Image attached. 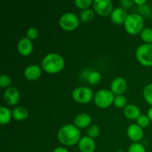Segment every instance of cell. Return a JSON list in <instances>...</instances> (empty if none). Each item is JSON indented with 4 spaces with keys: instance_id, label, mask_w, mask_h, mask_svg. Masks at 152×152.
<instances>
[{
    "instance_id": "e0dca14e",
    "label": "cell",
    "mask_w": 152,
    "mask_h": 152,
    "mask_svg": "<svg viewBox=\"0 0 152 152\" xmlns=\"http://www.w3.org/2000/svg\"><path fill=\"white\" fill-rule=\"evenodd\" d=\"M123 114L129 120H137L141 115V111L137 105L134 104H129L123 109Z\"/></svg>"
},
{
    "instance_id": "836d02e7",
    "label": "cell",
    "mask_w": 152,
    "mask_h": 152,
    "mask_svg": "<svg viewBox=\"0 0 152 152\" xmlns=\"http://www.w3.org/2000/svg\"><path fill=\"white\" fill-rule=\"evenodd\" d=\"M134 1L135 4H137V6L142 5V4H145L147 3V1L145 0H134Z\"/></svg>"
},
{
    "instance_id": "d590c367",
    "label": "cell",
    "mask_w": 152,
    "mask_h": 152,
    "mask_svg": "<svg viewBox=\"0 0 152 152\" xmlns=\"http://www.w3.org/2000/svg\"><path fill=\"white\" fill-rule=\"evenodd\" d=\"M116 152H126V151H123V150H118V151H117Z\"/></svg>"
},
{
    "instance_id": "8d00e7d4",
    "label": "cell",
    "mask_w": 152,
    "mask_h": 152,
    "mask_svg": "<svg viewBox=\"0 0 152 152\" xmlns=\"http://www.w3.org/2000/svg\"><path fill=\"white\" fill-rule=\"evenodd\" d=\"M151 20H152V11H151Z\"/></svg>"
},
{
    "instance_id": "8992f818",
    "label": "cell",
    "mask_w": 152,
    "mask_h": 152,
    "mask_svg": "<svg viewBox=\"0 0 152 152\" xmlns=\"http://www.w3.org/2000/svg\"><path fill=\"white\" fill-rule=\"evenodd\" d=\"M73 99L80 104L89 103L94 97L93 91L87 86H79L73 90L71 94Z\"/></svg>"
},
{
    "instance_id": "d6a6232c",
    "label": "cell",
    "mask_w": 152,
    "mask_h": 152,
    "mask_svg": "<svg viewBox=\"0 0 152 152\" xmlns=\"http://www.w3.org/2000/svg\"><path fill=\"white\" fill-rule=\"evenodd\" d=\"M53 152H69L67 148H65V147H62V146H59V147H56L53 149Z\"/></svg>"
},
{
    "instance_id": "5bb4252c",
    "label": "cell",
    "mask_w": 152,
    "mask_h": 152,
    "mask_svg": "<svg viewBox=\"0 0 152 152\" xmlns=\"http://www.w3.org/2000/svg\"><path fill=\"white\" fill-rule=\"evenodd\" d=\"M78 148L81 152H94L96 143L94 140L88 136H83L78 142Z\"/></svg>"
},
{
    "instance_id": "cb8c5ba5",
    "label": "cell",
    "mask_w": 152,
    "mask_h": 152,
    "mask_svg": "<svg viewBox=\"0 0 152 152\" xmlns=\"http://www.w3.org/2000/svg\"><path fill=\"white\" fill-rule=\"evenodd\" d=\"M113 104H114L116 108H123L124 109L127 106V99L123 95H116Z\"/></svg>"
},
{
    "instance_id": "e575fe53",
    "label": "cell",
    "mask_w": 152,
    "mask_h": 152,
    "mask_svg": "<svg viewBox=\"0 0 152 152\" xmlns=\"http://www.w3.org/2000/svg\"><path fill=\"white\" fill-rule=\"evenodd\" d=\"M147 116H148V117L149 118V120L152 122V106H151L148 108V111H147Z\"/></svg>"
},
{
    "instance_id": "3957f363",
    "label": "cell",
    "mask_w": 152,
    "mask_h": 152,
    "mask_svg": "<svg viewBox=\"0 0 152 152\" xmlns=\"http://www.w3.org/2000/svg\"><path fill=\"white\" fill-rule=\"evenodd\" d=\"M124 27L126 32L131 35L140 34L144 27V19L137 13H132L128 15L124 22Z\"/></svg>"
},
{
    "instance_id": "44dd1931",
    "label": "cell",
    "mask_w": 152,
    "mask_h": 152,
    "mask_svg": "<svg viewBox=\"0 0 152 152\" xmlns=\"http://www.w3.org/2000/svg\"><path fill=\"white\" fill-rule=\"evenodd\" d=\"M101 78H102V75L99 71H93L89 73L88 75L87 76V81L91 86H95L101 81Z\"/></svg>"
},
{
    "instance_id": "4dcf8cb0",
    "label": "cell",
    "mask_w": 152,
    "mask_h": 152,
    "mask_svg": "<svg viewBox=\"0 0 152 152\" xmlns=\"http://www.w3.org/2000/svg\"><path fill=\"white\" fill-rule=\"evenodd\" d=\"M26 36L27 38L31 39V41L36 39L39 36L38 30H37V28H36L35 27H31V28H28V31H27Z\"/></svg>"
},
{
    "instance_id": "4316f807",
    "label": "cell",
    "mask_w": 152,
    "mask_h": 152,
    "mask_svg": "<svg viewBox=\"0 0 152 152\" xmlns=\"http://www.w3.org/2000/svg\"><path fill=\"white\" fill-rule=\"evenodd\" d=\"M94 1L92 0H75L74 4L77 8L81 9L82 10L90 8L91 6L93 5Z\"/></svg>"
},
{
    "instance_id": "52a82bcc",
    "label": "cell",
    "mask_w": 152,
    "mask_h": 152,
    "mask_svg": "<svg viewBox=\"0 0 152 152\" xmlns=\"http://www.w3.org/2000/svg\"><path fill=\"white\" fill-rule=\"evenodd\" d=\"M59 26L65 31H72L80 25V18L72 12H66L62 14L59 19Z\"/></svg>"
},
{
    "instance_id": "7402d4cb",
    "label": "cell",
    "mask_w": 152,
    "mask_h": 152,
    "mask_svg": "<svg viewBox=\"0 0 152 152\" xmlns=\"http://www.w3.org/2000/svg\"><path fill=\"white\" fill-rule=\"evenodd\" d=\"M140 38L146 44H152V28H144L140 32Z\"/></svg>"
},
{
    "instance_id": "ac0fdd59",
    "label": "cell",
    "mask_w": 152,
    "mask_h": 152,
    "mask_svg": "<svg viewBox=\"0 0 152 152\" xmlns=\"http://www.w3.org/2000/svg\"><path fill=\"white\" fill-rule=\"evenodd\" d=\"M12 114H13V118L16 121H23L26 120L29 116V111L22 105H18L15 107L12 111Z\"/></svg>"
},
{
    "instance_id": "9c48e42d",
    "label": "cell",
    "mask_w": 152,
    "mask_h": 152,
    "mask_svg": "<svg viewBox=\"0 0 152 152\" xmlns=\"http://www.w3.org/2000/svg\"><path fill=\"white\" fill-rule=\"evenodd\" d=\"M20 98V94L16 88L10 86L5 89L3 93L4 101L9 105H15L18 103Z\"/></svg>"
},
{
    "instance_id": "484cf974",
    "label": "cell",
    "mask_w": 152,
    "mask_h": 152,
    "mask_svg": "<svg viewBox=\"0 0 152 152\" xmlns=\"http://www.w3.org/2000/svg\"><path fill=\"white\" fill-rule=\"evenodd\" d=\"M138 14L140 15L142 18H146L148 16H151L152 9L148 4H142V5L138 6L137 7Z\"/></svg>"
},
{
    "instance_id": "7c38bea8",
    "label": "cell",
    "mask_w": 152,
    "mask_h": 152,
    "mask_svg": "<svg viewBox=\"0 0 152 152\" xmlns=\"http://www.w3.org/2000/svg\"><path fill=\"white\" fill-rule=\"evenodd\" d=\"M127 136L129 139L134 142H138L143 138L144 132L142 128L138 126L137 124H132L128 127Z\"/></svg>"
},
{
    "instance_id": "7a4b0ae2",
    "label": "cell",
    "mask_w": 152,
    "mask_h": 152,
    "mask_svg": "<svg viewBox=\"0 0 152 152\" xmlns=\"http://www.w3.org/2000/svg\"><path fill=\"white\" fill-rule=\"evenodd\" d=\"M41 67L43 71L48 74H57L65 67V59L58 53H50L43 58Z\"/></svg>"
},
{
    "instance_id": "30bf717a",
    "label": "cell",
    "mask_w": 152,
    "mask_h": 152,
    "mask_svg": "<svg viewBox=\"0 0 152 152\" xmlns=\"http://www.w3.org/2000/svg\"><path fill=\"white\" fill-rule=\"evenodd\" d=\"M128 87L127 81L122 77H117L112 80L110 90L115 95H123Z\"/></svg>"
},
{
    "instance_id": "83f0119b",
    "label": "cell",
    "mask_w": 152,
    "mask_h": 152,
    "mask_svg": "<svg viewBox=\"0 0 152 152\" xmlns=\"http://www.w3.org/2000/svg\"><path fill=\"white\" fill-rule=\"evenodd\" d=\"M150 122L151 120L148 117L147 115H144V114H141L138 119L137 120V124L138 126H140L141 128L144 129V128H147L150 125Z\"/></svg>"
},
{
    "instance_id": "f546056e",
    "label": "cell",
    "mask_w": 152,
    "mask_h": 152,
    "mask_svg": "<svg viewBox=\"0 0 152 152\" xmlns=\"http://www.w3.org/2000/svg\"><path fill=\"white\" fill-rule=\"evenodd\" d=\"M12 80L9 76L6 75V74H1L0 77V86L2 88H6L10 87L11 85Z\"/></svg>"
},
{
    "instance_id": "ffe728a7",
    "label": "cell",
    "mask_w": 152,
    "mask_h": 152,
    "mask_svg": "<svg viewBox=\"0 0 152 152\" xmlns=\"http://www.w3.org/2000/svg\"><path fill=\"white\" fill-rule=\"evenodd\" d=\"M94 18V10L88 8L80 12V20L83 22H88L91 21Z\"/></svg>"
},
{
    "instance_id": "ba28073f",
    "label": "cell",
    "mask_w": 152,
    "mask_h": 152,
    "mask_svg": "<svg viewBox=\"0 0 152 152\" xmlns=\"http://www.w3.org/2000/svg\"><path fill=\"white\" fill-rule=\"evenodd\" d=\"M92 6L95 13L102 16L111 15L114 9V4L111 0H94Z\"/></svg>"
},
{
    "instance_id": "5b68a950",
    "label": "cell",
    "mask_w": 152,
    "mask_h": 152,
    "mask_svg": "<svg viewBox=\"0 0 152 152\" xmlns=\"http://www.w3.org/2000/svg\"><path fill=\"white\" fill-rule=\"evenodd\" d=\"M115 96L111 90L100 89L96 92L94 96L95 105L100 108H107L114 103Z\"/></svg>"
},
{
    "instance_id": "603a6c76",
    "label": "cell",
    "mask_w": 152,
    "mask_h": 152,
    "mask_svg": "<svg viewBox=\"0 0 152 152\" xmlns=\"http://www.w3.org/2000/svg\"><path fill=\"white\" fill-rule=\"evenodd\" d=\"M142 94L145 102L152 106V83H148L144 87Z\"/></svg>"
},
{
    "instance_id": "d6986e66",
    "label": "cell",
    "mask_w": 152,
    "mask_h": 152,
    "mask_svg": "<svg viewBox=\"0 0 152 152\" xmlns=\"http://www.w3.org/2000/svg\"><path fill=\"white\" fill-rule=\"evenodd\" d=\"M13 117L12 111L8 108L4 106H1L0 108V123L1 125H7L11 120Z\"/></svg>"
},
{
    "instance_id": "6da1fadb",
    "label": "cell",
    "mask_w": 152,
    "mask_h": 152,
    "mask_svg": "<svg viewBox=\"0 0 152 152\" xmlns=\"http://www.w3.org/2000/svg\"><path fill=\"white\" fill-rule=\"evenodd\" d=\"M81 137L80 129L71 123L64 125L57 132L58 140L65 146H72L78 144Z\"/></svg>"
},
{
    "instance_id": "8fae6325",
    "label": "cell",
    "mask_w": 152,
    "mask_h": 152,
    "mask_svg": "<svg viewBox=\"0 0 152 152\" xmlns=\"http://www.w3.org/2000/svg\"><path fill=\"white\" fill-rule=\"evenodd\" d=\"M42 68L38 65H30L24 71V77L29 81H35L40 78L42 73Z\"/></svg>"
},
{
    "instance_id": "d4e9b609",
    "label": "cell",
    "mask_w": 152,
    "mask_h": 152,
    "mask_svg": "<svg viewBox=\"0 0 152 152\" xmlns=\"http://www.w3.org/2000/svg\"><path fill=\"white\" fill-rule=\"evenodd\" d=\"M100 134V128L99 127V126L96 124L91 125L87 129V136L90 137L92 139H96V137H98Z\"/></svg>"
},
{
    "instance_id": "f1b7e54d",
    "label": "cell",
    "mask_w": 152,
    "mask_h": 152,
    "mask_svg": "<svg viewBox=\"0 0 152 152\" xmlns=\"http://www.w3.org/2000/svg\"><path fill=\"white\" fill-rule=\"evenodd\" d=\"M128 152H146V151L142 144L140 142H133L129 145Z\"/></svg>"
},
{
    "instance_id": "277c9868",
    "label": "cell",
    "mask_w": 152,
    "mask_h": 152,
    "mask_svg": "<svg viewBox=\"0 0 152 152\" xmlns=\"http://www.w3.org/2000/svg\"><path fill=\"white\" fill-rule=\"evenodd\" d=\"M138 62L145 67H152V44H144L138 46L135 52Z\"/></svg>"
},
{
    "instance_id": "1f68e13d",
    "label": "cell",
    "mask_w": 152,
    "mask_h": 152,
    "mask_svg": "<svg viewBox=\"0 0 152 152\" xmlns=\"http://www.w3.org/2000/svg\"><path fill=\"white\" fill-rule=\"evenodd\" d=\"M134 3V1L133 0H122L120 1V4H121L122 7L123 8H129V7H132L133 4Z\"/></svg>"
},
{
    "instance_id": "9a60e30c",
    "label": "cell",
    "mask_w": 152,
    "mask_h": 152,
    "mask_svg": "<svg viewBox=\"0 0 152 152\" xmlns=\"http://www.w3.org/2000/svg\"><path fill=\"white\" fill-rule=\"evenodd\" d=\"M128 13L126 10L123 7H117L113 10L111 12L110 17L111 20L116 25H122L124 24L126 18L128 16Z\"/></svg>"
},
{
    "instance_id": "2e32d148",
    "label": "cell",
    "mask_w": 152,
    "mask_h": 152,
    "mask_svg": "<svg viewBox=\"0 0 152 152\" xmlns=\"http://www.w3.org/2000/svg\"><path fill=\"white\" fill-rule=\"evenodd\" d=\"M91 123V117L87 113H80L77 114L74 120V124L79 129L88 128Z\"/></svg>"
},
{
    "instance_id": "4fadbf2b",
    "label": "cell",
    "mask_w": 152,
    "mask_h": 152,
    "mask_svg": "<svg viewBox=\"0 0 152 152\" xmlns=\"http://www.w3.org/2000/svg\"><path fill=\"white\" fill-rule=\"evenodd\" d=\"M34 45L32 41L27 37H22L17 43V50L23 56H29L33 51Z\"/></svg>"
}]
</instances>
